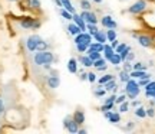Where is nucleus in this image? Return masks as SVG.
I'll return each mask as SVG.
<instances>
[{
    "instance_id": "obj_24",
    "label": "nucleus",
    "mask_w": 155,
    "mask_h": 134,
    "mask_svg": "<svg viewBox=\"0 0 155 134\" xmlns=\"http://www.w3.org/2000/svg\"><path fill=\"white\" fill-rule=\"evenodd\" d=\"M104 45L105 43H101V42H92V43L89 45V48H88V50H99V52H102L104 50Z\"/></svg>"
},
{
    "instance_id": "obj_22",
    "label": "nucleus",
    "mask_w": 155,
    "mask_h": 134,
    "mask_svg": "<svg viewBox=\"0 0 155 134\" xmlns=\"http://www.w3.org/2000/svg\"><path fill=\"white\" fill-rule=\"evenodd\" d=\"M73 120H75L79 125L85 123V114H83V111H75V114H73Z\"/></svg>"
},
{
    "instance_id": "obj_59",
    "label": "nucleus",
    "mask_w": 155,
    "mask_h": 134,
    "mask_svg": "<svg viewBox=\"0 0 155 134\" xmlns=\"http://www.w3.org/2000/svg\"><path fill=\"white\" fill-rule=\"evenodd\" d=\"M154 104H155V101H154Z\"/></svg>"
},
{
    "instance_id": "obj_20",
    "label": "nucleus",
    "mask_w": 155,
    "mask_h": 134,
    "mask_svg": "<svg viewBox=\"0 0 155 134\" xmlns=\"http://www.w3.org/2000/svg\"><path fill=\"white\" fill-rule=\"evenodd\" d=\"M108 62H109V64H111V65H114V67H118V65H121V55H119V53H114V55L111 56V58H109V59H108Z\"/></svg>"
},
{
    "instance_id": "obj_2",
    "label": "nucleus",
    "mask_w": 155,
    "mask_h": 134,
    "mask_svg": "<svg viewBox=\"0 0 155 134\" xmlns=\"http://www.w3.org/2000/svg\"><path fill=\"white\" fill-rule=\"evenodd\" d=\"M53 61V53L49 50H40L39 53L35 55V62L38 65H45V64H50Z\"/></svg>"
},
{
    "instance_id": "obj_32",
    "label": "nucleus",
    "mask_w": 155,
    "mask_h": 134,
    "mask_svg": "<svg viewBox=\"0 0 155 134\" xmlns=\"http://www.w3.org/2000/svg\"><path fill=\"white\" fill-rule=\"evenodd\" d=\"M76 48H78V50H79L81 53H85V52L88 50L89 45H88V43H85V42H82V43H78V45H76Z\"/></svg>"
},
{
    "instance_id": "obj_54",
    "label": "nucleus",
    "mask_w": 155,
    "mask_h": 134,
    "mask_svg": "<svg viewBox=\"0 0 155 134\" xmlns=\"http://www.w3.org/2000/svg\"><path fill=\"white\" fill-rule=\"evenodd\" d=\"M81 79H83V81H85V79H88V74H82V77H81Z\"/></svg>"
},
{
    "instance_id": "obj_37",
    "label": "nucleus",
    "mask_w": 155,
    "mask_h": 134,
    "mask_svg": "<svg viewBox=\"0 0 155 134\" xmlns=\"http://www.w3.org/2000/svg\"><path fill=\"white\" fill-rule=\"evenodd\" d=\"M114 104H115V102H111V104H104V105L101 107V110H102V111H112Z\"/></svg>"
},
{
    "instance_id": "obj_9",
    "label": "nucleus",
    "mask_w": 155,
    "mask_h": 134,
    "mask_svg": "<svg viewBox=\"0 0 155 134\" xmlns=\"http://www.w3.org/2000/svg\"><path fill=\"white\" fill-rule=\"evenodd\" d=\"M20 25H22V28H25V29L39 28V22H35V19H32V17H25V19H22Z\"/></svg>"
},
{
    "instance_id": "obj_34",
    "label": "nucleus",
    "mask_w": 155,
    "mask_h": 134,
    "mask_svg": "<svg viewBox=\"0 0 155 134\" xmlns=\"http://www.w3.org/2000/svg\"><path fill=\"white\" fill-rule=\"evenodd\" d=\"M81 7L83 10H91V2L89 0H81Z\"/></svg>"
},
{
    "instance_id": "obj_47",
    "label": "nucleus",
    "mask_w": 155,
    "mask_h": 134,
    "mask_svg": "<svg viewBox=\"0 0 155 134\" xmlns=\"http://www.w3.org/2000/svg\"><path fill=\"white\" fill-rule=\"evenodd\" d=\"M147 115L151 117V118H154L155 117V110L154 108H148V110H147Z\"/></svg>"
},
{
    "instance_id": "obj_56",
    "label": "nucleus",
    "mask_w": 155,
    "mask_h": 134,
    "mask_svg": "<svg viewBox=\"0 0 155 134\" xmlns=\"http://www.w3.org/2000/svg\"><path fill=\"white\" fill-rule=\"evenodd\" d=\"M78 133H81V134H86V130H79Z\"/></svg>"
},
{
    "instance_id": "obj_38",
    "label": "nucleus",
    "mask_w": 155,
    "mask_h": 134,
    "mask_svg": "<svg viewBox=\"0 0 155 134\" xmlns=\"http://www.w3.org/2000/svg\"><path fill=\"white\" fill-rule=\"evenodd\" d=\"M115 100H116V95L115 94H111L108 98H105L104 104H111V102H115Z\"/></svg>"
},
{
    "instance_id": "obj_39",
    "label": "nucleus",
    "mask_w": 155,
    "mask_h": 134,
    "mask_svg": "<svg viewBox=\"0 0 155 134\" xmlns=\"http://www.w3.org/2000/svg\"><path fill=\"white\" fill-rule=\"evenodd\" d=\"M96 74L95 72H88V81L89 82H92V84H94V82H96Z\"/></svg>"
},
{
    "instance_id": "obj_36",
    "label": "nucleus",
    "mask_w": 155,
    "mask_h": 134,
    "mask_svg": "<svg viewBox=\"0 0 155 134\" xmlns=\"http://www.w3.org/2000/svg\"><path fill=\"white\" fill-rule=\"evenodd\" d=\"M128 110H129V104H128L127 101H124V102L119 104V111L121 112H127Z\"/></svg>"
},
{
    "instance_id": "obj_28",
    "label": "nucleus",
    "mask_w": 155,
    "mask_h": 134,
    "mask_svg": "<svg viewBox=\"0 0 155 134\" xmlns=\"http://www.w3.org/2000/svg\"><path fill=\"white\" fill-rule=\"evenodd\" d=\"M112 78H114V75H112V74H105L104 77H101V78H99V79H96V81H98V84H99V85H104L105 82L111 81Z\"/></svg>"
},
{
    "instance_id": "obj_23",
    "label": "nucleus",
    "mask_w": 155,
    "mask_h": 134,
    "mask_svg": "<svg viewBox=\"0 0 155 134\" xmlns=\"http://www.w3.org/2000/svg\"><path fill=\"white\" fill-rule=\"evenodd\" d=\"M62 2V7L63 9H66L68 12H71V13H75V7L71 3V0H61Z\"/></svg>"
},
{
    "instance_id": "obj_5",
    "label": "nucleus",
    "mask_w": 155,
    "mask_h": 134,
    "mask_svg": "<svg viewBox=\"0 0 155 134\" xmlns=\"http://www.w3.org/2000/svg\"><path fill=\"white\" fill-rule=\"evenodd\" d=\"M101 23H102V26L106 29H116L118 28V23L114 20V17L109 16V15H106L101 19Z\"/></svg>"
},
{
    "instance_id": "obj_11",
    "label": "nucleus",
    "mask_w": 155,
    "mask_h": 134,
    "mask_svg": "<svg viewBox=\"0 0 155 134\" xmlns=\"http://www.w3.org/2000/svg\"><path fill=\"white\" fill-rule=\"evenodd\" d=\"M129 75H131V78H134V79H141V78L151 77L150 74H147L145 71H141V69H132V71L129 72Z\"/></svg>"
},
{
    "instance_id": "obj_29",
    "label": "nucleus",
    "mask_w": 155,
    "mask_h": 134,
    "mask_svg": "<svg viewBox=\"0 0 155 134\" xmlns=\"http://www.w3.org/2000/svg\"><path fill=\"white\" fill-rule=\"evenodd\" d=\"M106 39L109 40V42L116 39V30L115 29H108V30H106Z\"/></svg>"
},
{
    "instance_id": "obj_4",
    "label": "nucleus",
    "mask_w": 155,
    "mask_h": 134,
    "mask_svg": "<svg viewBox=\"0 0 155 134\" xmlns=\"http://www.w3.org/2000/svg\"><path fill=\"white\" fill-rule=\"evenodd\" d=\"M63 124H65V127L68 129V131L69 133H72V134H76L78 131H79V124L75 121V120H71L69 117L65 118V121H63Z\"/></svg>"
},
{
    "instance_id": "obj_55",
    "label": "nucleus",
    "mask_w": 155,
    "mask_h": 134,
    "mask_svg": "<svg viewBox=\"0 0 155 134\" xmlns=\"http://www.w3.org/2000/svg\"><path fill=\"white\" fill-rule=\"evenodd\" d=\"M55 2H56V5L59 6V7H62V2H61V0H55Z\"/></svg>"
},
{
    "instance_id": "obj_58",
    "label": "nucleus",
    "mask_w": 155,
    "mask_h": 134,
    "mask_svg": "<svg viewBox=\"0 0 155 134\" xmlns=\"http://www.w3.org/2000/svg\"><path fill=\"white\" fill-rule=\"evenodd\" d=\"M10 2H19V0H10Z\"/></svg>"
},
{
    "instance_id": "obj_50",
    "label": "nucleus",
    "mask_w": 155,
    "mask_h": 134,
    "mask_svg": "<svg viewBox=\"0 0 155 134\" xmlns=\"http://www.w3.org/2000/svg\"><path fill=\"white\" fill-rule=\"evenodd\" d=\"M30 5L33 7H40V2L39 0H30Z\"/></svg>"
},
{
    "instance_id": "obj_13",
    "label": "nucleus",
    "mask_w": 155,
    "mask_h": 134,
    "mask_svg": "<svg viewBox=\"0 0 155 134\" xmlns=\"http://www.w3.org/2000/svg\"><path fill=\"white\" fill-rule=\"evenodd\" d=\"M92 36H94L95 42H101V43H106V42H108L105 30H98V32H96V33H94Z\"/></svg>"
},
{
    "instance_id": "obj_33",
    "label": "nucleus",
    "mask_w": 155,
    "mask_h": 134,
    "mask_svg": "<svg viewBox=\"0 0 155 134\" xmlns=\"http://www.w3.org/2000/svg\"><path fill=\"white\" fill-rule=\"evenodd\" d=\"M129 52H131V48H129V46H127V48H125V49H124L121 53H119V55H121V61L122 62L127 59V56H128V53H129Z\"/></svg>"
},
{
    "instance_id": "obj_52",
    "label": "nucleus",
    "mask_w": 155,
    "mask_h": 134,
    "mask_svg": "<svg viewBox=\"0 0 155 134\" xmlns=\"http://www.w3.org/2000/svg\"><path fill=\"white\" fill-rule=\"evenodd\" d=\"M131 105H132V107H135V108H137V107H138V105H141V102H139V101H132V102H131Z\"/></svg>"
},
{
    "instance_id": "obj_45",
    "label": "nucleus",
    "mask_w": 155,
    "mask_h": 134,
    "mask_svg": "<svg viewBox=\"0 0 155 134\" xmlns=\"http://www.w3.org/2000/svg\"><path fill=\"white\" fill-rule=\"evenodd\" d=\"M152 89H155V81H150L145 85V91H152Z\"/></svg>"
},
{
    "instance_id": "obj_42",
    "label": "nucleus",
    "mask_w": 155,
    "mask_h": 134,
    "mask_svg": "<svg viewBox=\"0 0 155 134\" xmlns=\"http://www.w3.org/2000/svg\"><path fill=\"white\" fill-rule=\"evenodd\" d=\"M150 78H151V77H147V78H141V79L138 81V85H139V87H145V85L150 82Z\"/></svg>"
},
{
    "instance_id": "obj_17",
    "label": "nucleus",
    "mask_w": 155,
    "mask_h": 134,
    "mask_svg": "<svg viewBox=\"0 0 155 134\" xmlns=\"http://www.w3.org/2000/svg\"><path fill=\"white\" fill-rule=\"evenodd\" d=\"M78 62H81V64H82V65H83L85 68H91L92 65H94V61H92V59H91V58H89L88 55L81 56V58L78 59Z\"/></svg>"
},
{
    "instance_id": "obj_27",
    "label": "nucleus",
    "mask_w": 155,
    "mask_h": 134,
    "mask_svg": "<svg viewBox=\"0 0 155 134\" xmlns=\"http://www.w3.org/2000/svg\"><path fill=\"white\" fill-rule=\"evenodd\" d=\"M129 78H131V75H129V72H128V71H125V69L119 71V81H121V82H124V84H125Z\"/></svg>"
},
{
    "instance_id": "obj_30",
    "label": "nucleus",
    "mask_w": 155,
    "mask_h": 134,
    "mask_svg": "<svg viewBox=\"0 0 155 134\" xmlns=\"http://www.w3.org/2000/svg\"><path fill=\"white\" fill-rule=\"evenodd\" d=\"M86 30H88L91 35H94V33H96L99 29H98V26H96L95 23H86Z\"/></svg>"
},
{
    "instance_id": "obj_1",
    "label": "nucleus",
    "mask_w": 155,
    "mask_h": 134,
    "mask_svg": "<svg viewBox=\"0 0 155 134\" xmlns=\"http://www.w3.org/2000/svg\"><path fill=\"white\" fill-rule=\"evenodd\" d=\"M125 84H127L125 85V92H127V97H129L131 100H135V98L139 95V92H141V87H139L138 82H137L134 78H129Z\"/></svg>"
},
{
    "instance_id": "obj_26",
    "label": "nucleus",
    "mask_w": 155,
    "mask_h": 134,
    "mask_svg": "<svg viewBox=\"0 0 155 134\" xmlns=\"http://www.w3.org/2000/svg\"><path fill=\"white\" fill-rule=\"evenodd\" d=\"M86 52H88V56L92 61H96L102 56V52H99V50H86Z\"/></svg>"
},
{
    "instance_id": "obj_7",
    "label": "nucleus",
    "mask_w": 155,
    "mask_h": 134,
    "mask_svg": "<svg viewBox=\"0 0 155 134\" xmlns=\"http://www.w3.org/2000/svg\"><path fill=\"white\" fill-rule=\"evenodd\" d=\"M106 59L104 58V56H101L99 59H96V61H94V65L92 67L96 69V71H106V68H108V64H106Z\"/></svg>"
},
{
    "instance_id": "obj_35",
    "label": "nucleus",
    "mask_w": 155,
    "mask_h": 134,
    "mask_svg": "<svg viewBox=\"0 0 155 134\" xmlns=\"http://www.w3.org/2000/svg\"><path fill=\"white\" fill-rule=\"evenodd\" d=\"M132 69H141V71H145V69H147V65L142 64V62H137V64H134L132 65Z\"/></svg>"
},
{
    "instance_id": "obj_41",
    "label": "nucleus",
    "mask_w": 155,
    "mask_h": 134,
    "mask_svg": "<svg viewBox=\"0 0 155 134\" xmlns=\"http://www.w3.org/2000/svg\"><path fill=\"white\" fill-rule=\"evenodd\" d=\"M105 88H101L99 87V89H95L94 91V94H95V97H102V95H105Z\"/></svg>"
},
{
    "instance_id": "obj_44",
    "label": "nucleus",
    "mask_w": 155,
    "mask_h": 134,
    "mask_svg": "<svg viewBox=\"0 0 155 134\" xmlns=\"http://www.w3.org/2000/svg\"><path fill=\"white\" fill-rule=\"evenodd\" d=\"M46 48H48V45L45 43L43 40H39V42H38V46H36V49H38V50H45Z\"/></svg>"
},
{
    "instance_id": "obj_25",
    "label": "nucleus",
    "mask_w": 155,
    "mask_h": 134,
    "mask_svg": "<svg viewBox=\"0 0 155 134\" xmlns=\"http://www.w3.org/2000/svg\"><path fill=\"white\" fill-rule=\"evenodd\" d=\"M134 112H135V115H137L138 118H145L147 117V110H145L144 107H141V105L137 107V110H135Z\"/></svg>"
},
{
    "instance_id": "obj_8",
    "label": "nucleus",
    "mask_w": 155,
    "mask_h": 134,
    "mask_svg": "<svg viewBox=\"0 0 155 134\" xmlns=\"http://www.w3.org/2000/svg\"><path fill=\"white\" fill-rule=\"evenodd\" d=\"M104 115H105V118H108L109 120V123H119L121 121V115H119V112H114V111H104Z\"/></svg>"
},
{
    "instance_id": "obj_15",
    "label": "nucleus",
    "mask_w": 155,
    "mask_h": 134,
    "mask_svg": "<svg viewBox=\"0 0 155 134\" xmlns=\"http://www.w3.org/2000/svg\"><path fill=\"white\" fill-rule=\"evenodd\" d=\"M102 53H104V58L108 61V59H109V58L115 53V49L112 48L111 45H106L105 43V45H104V50H102Z\"/></svg>"
},
{
    "instance_id": "obj_6",
    "label": "nucleus",
    "mask_w": 155,
    "mask_h": 134,
    "mask_svg": "<svg viewBox=\"0 0 155 134\" xmlns=\"http://www.w3.org/2000/svg\"><path fill=\"white\" fill-rule=\"evenodd\" d=\"M81 17L85 20V23H95V25L98 23V17H96V15L91 10H83L82 13H81Z\"/></svg>"
},
{
    "instance_id": "obj_51",
    "label": "nucleus",
    "mask_w": 155,
    "mask_h": 134,
    "mask_svg": "<svg viewBox=\"0 0 155 134\" xmlns=\"http://www.w3.org/2000/svg\"><path fill=\"white\" fill-rule=\"evenodd\" d=\"M118 45H119V40H118V39H114V40L111 42V46L114 48V49H115V48L118 46Z\"/></svg>"
},
{
    "instance_id": "obj_18",
    "label": "nucleus",
    "mask_w": 155,
    "mask_h": 134,
    "mask_svg": "<svg viewBox=\"0 0 155 134\" xmlns=\"http://www.w3.org/2000/svg\"><path fill=\"white\" fill-rule=\"evenodd\" d=\"M68 30H69V33L72 35V36H76L78 33H81L82 30H81V28L78 26L76 23H69V26H68Z\"/></svg>"
},
{
    "instance_id": "obj_40",
    "label": "nucleus",
    "mask_w": 155,
    "mask_h": 134,
    "mask_svg": "<svg viewBox=\"0 0 155 134\" xmlns=\"http://www.w3.org/2000/svg\"><path fill=\"white\" fill-rule=\"evenodd\" d=\"M124 101H127V95H125V94H121V95H118V97H116L115 104H121V102H124Z\"/></svg>"
},
{
    "instance_id": "obj_3",
    "label": "nucleus",
    "mask_w": 155,
    "mask_h": 134,
    "mask_svg": "<svg viewBox=\"0 0 155 134\" xmlns=\"http://www.w3.org/2000/svg\"><path fill=\"white\" fill-rule=\"evenodd\" d=\"M145 7H147V2H145V0H138V2H135L132 6H129L128 12L132 13V15H138V13L145 10Z\"/></svg>"
},
{
    "instance_id": "obj_43",
    "label": "nucleus",
    "mask_w": 155,
    "mask_h": 134,
    "mask_svg": "<svg viewBox=\"0 0 155 134\" xmlns=\"http://www.w3.org/2000/svg\"><path fill=\"white\" fill-rule=\"evenodd\" d=\"M124 69L128 71V72H131V71H132V64L129 61H124Z\"/></svg>"
},
{
    "instance_id": "obj_49",
    "label": "nucleus",
    "mask_w": 155,
    "mask_h": 134,
    "mask_svg": "<svg viewBox=\"0 0 155 134\" xmlns=\"http://www.w3.org/2000/svg\"><path fill=\"white\" fill-rule=\"evenodd\" d=\"M134 58H135V53H134V52H129L125 61H129V62H131V61H134Z\"/></svg>"
},
{
    "instance_id": "obj_14",
    "label": "nucleus",
    "mask_w": 155,
    "mask_h": 134,
    "mask_svg": "<svg viewBox=\"0 0 155 134\" xmlns=\"http://www.w3.org/2000/svg\"><path fill=\"white\" fill-rule=\"evenodd\" d=\"M40 40V38L39 36H30L28 39V42H26V45H28V49L29 50H36V46H38V42Z\"/></svg>"
},
{
    "instance_id": "obj_12",
    "label": "nucleus",
    "mask_w": 155,
    "mask_h": 134,
    "mask_svg": "<svg viewBox=\"0 0 155 134\" xmlns=\"http://www.w3.org/2000/svg\"><path fill=\"white\" fill-rule=\"evenodd\" d=\"M137 39H138L139 45H141V46H144V48H150L151 43H152V39H151L150 36H147V35H141V36H137Z\"/></svg>"
},
{
    "instance_id": "obj_53",
    "label": "nucleus",
    "mask_w": 155,
    "mask_h": 134,
    "mask_svg": "<svg viewBox=\"0 0 155 134\" xmlns=\"http://www.w3.org/2000/svg\"><path fill=\"white\" fill-rule=\"evenodd\" d=\"M132 127H134V123H132V121H129V124H128L127 127H125V130H131Z\"/></svg>"
},
{
    "instance_id": "obj_57",
    "label": "nucleus",
    "mask_w": 155,
    "mask_h": 134,
    "mask_svg": "<svg viewBox=\"0 0 155 134\" xmlns=\"http://www.w3.org/2000/svg\"><path fill=\"white\" fill-rule=\"evenodd\" d=\"M95 3H102V0H94Z\"/></svg>"
},
{
    "instance_id": "obj_19",
    "label": "nucleus",
    "mask_w": 155,
    "mask_h": 134,
    "mask_svg": "<svg viewBox=\"0 0 155 134\" xmlns=\"http://www.w3.org/2000/svg\"><path fill=\"white\" fill-rule=\"evenodd\" d=\"M48 85H49V88H58V87L61 85V79H59V77H49V79H48Z\"/></svg>"
},
{
    "instance_id": "obj_46",
    "label": "nucleus",
    "mask_w": 155,
    "mask_h": 134,
    "mask_svg": "<svg viewBox=\"0 0 155 134\" xmlns=\"http://www.w3.org/2000/svg\"><path fill=\"white\" fill-rule=\"evenodd\" d=\"M127 46H128L127 43H119V45H118V46L115 48V52H116V53H121V52H122L124 49H125Z\"/></svg>"
},
{
    "instance_id": "obj_21",
    "label": "nucleus",
    "mask_w": 155,
    "mask_h": 134,
    "mask_svg": "<svg viewBox=\"0 0 155 134\" xmlns=\"http://www.w3.org/2000/svg\"><path fill=\"white\" fill-rule=\"evenodd\" d=\"M104 88H105V91H108V92H111V91H115L118 87H116V82H115V78H112L111 81H108V82H105L104 84Z\"/></svg>"
},
{
    "instance_id": "obj_16",
    "label": "nucleus",
    "mask_w": 155,
    "mask_h": 134,
    "mask_svg": "<svg viewBox=\"0 0 155 134\" xmlns=\"http://www.w3.org/2000/svg\"><path fill=\"white\" fill-rule=\"evenodd\" d=\"M68 71L71 74H76L78 72V61L75 58H71L68 61Z\"/></svg>"
},
{
    "instance_id": "obj_48",
    "label": "nucleus",
    "mask_w": 155,
    "mask_h": 134,
    "mask_svg": "<svg viewBox=\"0 0 155 134\" xmlns=\"http://www.w3.org/2000/svg\"><path fill=\"white\" fill-rule=\"evenodd\" d=\"M145 95H147V97H151V98H155V89H152V91H145Z\"/></svg>"
},
{
    "instance_id": "obj_31",
    "label": "nucleus",
    "mask_w": 155,
    "mask_h": 134,
    "mask_svg": "<svg viewBox=\"0 0 155 134\" xmlns=\"http://www.w3.org/2000/svg\"><path fill=\"white\" fill-rule=\"evenodd\" d=\"M61 15H62V17H65L66 20H72V15H73V13L68 12L66 9H63V7L61 9Z\"/></svg>"
},
{
    "instance_id": "obj_10",
    "label": "nucleus",
    "mask_w": 155,
    "mask_h": 134,
    "mask_svg": "<svg viewBox=\"0 0 155 134\" xmlns=\"http://www.w3.org/2000/svg\"><path fill=\"white\" fill-rule=\"evenodd\" d=\"M72 20H73V23H76L78 26L81 28V30H82V32H85V30H86V23H85V20L81 17V15H78L76 12L72 15Z\"/></svg>"
}]
</instances>
